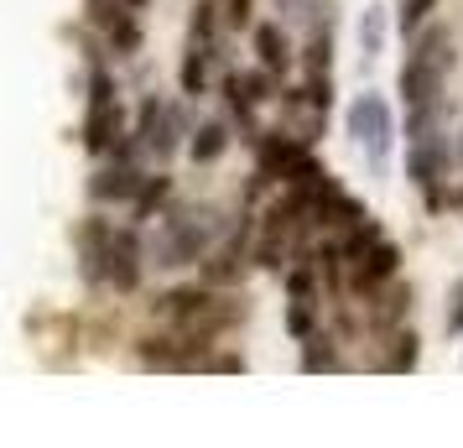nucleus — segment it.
I'll return each instance as SVG.
<instances>
[{"instance_id":"obj_31","label":"nucleus","mask_w":463,"mask_h":448,"mask_svg":"<svg viewBox=\"0 0 463 448\" xmlns=\"http://www.w3.org/2000/svg\"><path fill=\"white\" fill-rule=\"evenodd\" d=\"M458 204H463V193H458Z\"/></svg>"},{"instance_id":"obj_16","label":"nucleus","mask_w":463,"mask_h":448,"mask_svg":"<svg viewBox=\"0 0 463 448\" xmlns=\"http://www.w3.org/2000/svg\"><path fill=\"white\" fill-rule=\"evenodd\" d=\"M417 355H421V339L417 334H401L396 339V349H391V355H385V370H411V365H417Z\"/></svg>"},{"instance_id":"obj_24","label":"nucleus","mask_w":463,"mask_h":448,"mask_svg":"<svg viewBox=\"0 0 463 448\" xmlns=\"http://www.w3.org/2000/svg\"><path fill=\"white\" fill-rule=\"evenodd\" d=\"M209 37H213V5L203 0V5L193 11V43H203V47H209Z\"/></svg>"},{"instance_id":"obj_11","label":"nucleus","mask_w":463,"mask_h":448,"mask_svg":"<svg viewBox=\"0 0 463 448\" xmlns=\"http://www.w3.org/2000/svg\"><path fill=\"white\" fill-rule=\"evenodd\" d=\"M411 52H417L421 63H432V68H453V37H448V26H427L421 37H411Z\"/></svg>"},{"instance_id":"obj_6","label":"nucleus","mask_w":463,"mask_h":448,"mask_svg":"<svg viewBox=\"0 0 463 448\" xmlns=\"http://www.w3.org/2000/svg\"><path fill=\"white\" fill-rule=\"evenodd\" d=\"M177 130H183V115H177V110H167L162 100H146V105H141V126H136V136H141L151 151L167 157V151L177 147Z\"/></svg>"},{"instance_id":"obj_5","label":"nucleus","mask_w":463,"mask_h":448,"mask_svg":"<svg viewBox=\"0 0 463 448\" xmlns=\"http://www.w3.org/2000/svg\"><path fill=\"white\" fill-rule=\"evenodd\" d=\"M99 277L115 281L120 292H130V287L141 281V240H136V230H109L105 261H99Z\"/></svg>"},{"instance_id":"obj_28","label":"nucleus","mask_w":463,"mask_h":448,"mask_svg":"<svg viewBox=\"0 0 463 448\" xmlns=\"http://www.w3.org/2000/svg\"><path fill=\"white\" fill-rule=\"evenodd\" d=\"M209 370H245V365L234 360V355H219V360H209Z\"/></svg>"},{"instance_id":"obj_7","label":"nucleus","mask_w":463,"mask_h":448,"mask_svg":"<svg viewBox=\"0 0 463 448\" xmlns=\"http://www.w3.org/2000/svg\"><path fill=\"white\" fill-rule=\"evenodd\" d=\"M396 272H401V251L391 240H380L354 261V292H380V281H391Z\"/></svg>"},{"instance_id":"obj_10","label":"nucleus","mask_w":463,"mask_h":448,"mask_svg":"<svg viewBox=\"0 0 463 448\" xmlns=\"http://www.w3.org/2000/svg\"><path fill=\"white\" fill-rule=\"evenodd\" d=\"M385 37H391V11L385 5H364V16H359V52L364 58H380L385 52Z\"/></svg>"},{"instance_id":"obj_20","label":"nucleus","mask_w":463,"mask_h":448,"mask_svg":"<svg viewBox=\"0 0 463 448\" xmlns=\"http://www.w3.org/2000/svg\"><path fill=\"white\" fill-rule=\"evenodd\" d=\"M109 43L120 47V52H136V47H141V26L130 22V16H115V26H109Z\"/></svg>"},{"instance_id":"obj_22","label":"nucleus","mask_w":463,"mask_h":448,"mask_svg":"<svg viewBox=\"0 0 463 448\" xmlns=\"http://www.w3.org/2000/svg\"><path fill=\"white\" fill-rule=\"evenodd\" d=\"M406 302H411V292H406V287H391V292L380 298V313H375V319H380V323H396L401 313H406Z\"/></svg>"},{"instance_id":"obj_18","label":"nucleus","mask_w":463,"mask_h":448,"mask_svg":"<svg viewBox=\"0 0 463 448\" xmlns=\"http://www.w3.org/2000/svg\"><path fill=\"white\" fill-rule=\"evenodd\" d=\"M167 193H172V183H167V177H146V183H141V193H136V214L146 219V214L156 209L162 198H167Z\"/></svg>"},{"instance_id":"obj_23","label":"nucleus","mask_w":463,"mask_h":448,"mask_svg":"<svg viewBox=\"0 0 463 448\" xmlns=\"http://www.w3.org/2000/svg\"><path fill=\"white\" fill-rule=\"evenodd\" d=\"M287 329H292L297 339H307V334H313V308H307V298H297L292 308H287Z\"/></svg>"},{"instance_id":"obj_14","label":"nucleus","mask_w":463,"mask_h":448,"mask_svg":"<svg viewBox=\"0 0 463 448\" xmlns=\"http://www.w3.org/2000/svg\"><path fill=\"white\" fill-rule=\"evenodd\" d=\"M203 89H209V47L193 43L183 58V94H203Z\"/></svg>"},{"instance_id":"obj_12","label":"nucleus","mask_w":463,"mask_h":448,"mask_svg":"<svg viewBox=\"0 0 463 448\" xmlns=\"http://www.w3.org/2000/svg\"><path fill=\"white\" fill-rule=\"evenodd\" d=\"M255 52H260V68L266 73H281V68L292 63V47H287V37H281V26H255Z\"/></svg>"},{"instance_id":"obj_17","label":"nucleus","mask_w":463,"mask_h":448,"mask_svg":"<svg viewBox=\"0 0 463 448\" xmlns=\"http://www.w3.org/2000/svg\"><path fill=\"white\" fill-rule=\"evenodd\" d=\"M302 370H338V349L323 339H307V349H302Z\"/></svg>"},{"instance_id":"obj_15","label":"nucleus","mask_w":463,"mask_h":448,"mask_svg":"<svg viewBox=\"0 0 463 448\" xmlns=\"http://www.w3.org/2000/svg\"><path fill=\"white\" fill-rule=\"evenodd\" d=\"M234 277H240V240L230 251H219L213 261H203V281H234Z\"/></svg>"},{"instance_id":"obj_29","label":"nucleus","mask_w":463,"mask_h":448,"mask_svg":"<svg viewBox=\"0 0 463 448\" xmlns=\"http://www.w3.org/2000/svg\"><path fill=\"white\" fill-rule=\"evenodd\" d=\"M458 167H463V141H458Z\"/></svg>"},{"instance_id":"obj_2","label":"nucleus","mask_w":463,"mask_h":448,"mask_svg":"<svg viewBox=\"0 0 463 448\" xmlns=\"http://www.w3.org/2000/svg\"><path fill=\"white\" fill-rule=\"evenodd\" d=\"M219 235V214L213 209H198L188 219H172L162 240H156V266H188L209 251V240Z\"/></svg>"},{"instance_id":"obj_21","label":"nucleus","mask_w":463,"mask_h":448,"mask_svg":"<svg viewBox=\"0 0 463 448\" xmlns=\"http://www.w3.org/2000/svg\"><path fill=\"white\" fill-rule=\"evenodd\" d=\"M307 73H328V26H317L307 43Z\"/></svg>"},{"instance_id":"obj_9","label":"nucleus","mask_w":463,"mask_h":448,"mask_svg":"<svg viewBox=\"0 0 463 448\" xmlns=\"http://www.w3.org/2000/svg\"><path fill=\"white\" fill-rule=\"evenodd\" d=\"M141 183H146V177L130 167V162H120V167L99 172V177L89 183V193H94V198H136V193H141Z\"/></svg>"},{"instance_id":"obj_19","label":"nucleus","mask_w":463,"mask_h":448,"mask_svg":"<svg viewBox=\"0 0 463 448\" xmlns=\"http://www.w3.org/2000/svg\"><path fill=\"white\" fill-rule=\"evenodd\" d=\"M432 5H438V0H406V5H401V32H406V37H417V26L427 22V16H432Z\"/></svg>"},{"instance_id":"obj_13","label":"nucleus","mask_w":463,"mask_h":448,"mask_svg":"<svg viewBox=\"0 0 463 448\" xmlns=\"http://www.w3.org/2000/svg\"><path fill=\"white\" fill-rule=\"evenodd\" d=\"M224 147H230V130L219 126V120L193 130V162H213V157H224Z\"/></svg>"},{"instance_id":"obj_4","label":"nucleus","mask_w":463,"mask_h":448,"mask_svg":"<svg viewBox=\"0 0 463 448\" xmlns=\"http://www.w3.org/2000/svg\"><path fill=\"white\" fill-rule=\"evenodd\" d=\"M442 89H448V73L432 68V63H421L417 52H411L406 68H401V100H406V110H411V115H417V110H438Z\"/></svg>"},{"instance_id":"obj_26","label":"nucleus","mask_w":463,"mask_h":448,"mask_svg":"<svg viewBox=\"0 0 463 448\" xmlns=\"http://www.w3.org/2000/svg\"><path fill=\"white\" fill-rule=\"evenodd\" d=\"M463 329V281L453 287V298H448V334H458Z\"/></svg>"},{"instance_id":"obj_3","label":"nucleus","mask_w":463,"mask_h":448,"mask_svg":"<svg viewBox=\"0 0 463 448\" xmlns=\"http://www.w3.org/2000/svg\"><path fill=\"white\" fill-rule=\"evenodd\" d=\"M448 162H453L448 141H442V136H421V141H411V151H406V177H411L417 188H427V198L438 204V183L448 177Z\"/></svg>"},{"instance_id":"obj_27","label":"nucleus","mask_w":463,"mask_h":448,"mask_svg":"<svg viewBox=\"0 0 463 448\" xmlns=\"http://www.w3.org/2000/svg\"><path fill=\"white\" fill-rule=\"evenodd\" d=\"M230 22L234 26H250V0H230Z\"/></svg>"},{"instance_id":"obj_8","label":"nucleus","mask_w":463,"mask_h":448,"mask_svg":"<svg viewBox=\"0 0 463 448\" xmlns=\"http://www.w3.org/2000/svg\"><path fill=\"white\" fill-rule=\"evenodd\" d=\"M120 130H126V110L105 100V105H89V120H84V147L89 151H109L120 141Z\"/></svg>"},{"instance_id":"obj_30","label":"nucleus","mask_w":463,"mask_h":448,"mask_svg":"<svg viewBox=\"0 0 463 448\" xmlns=\"http://www.w3.org/2000/svg\"><path fill=\"white\" fill-rule=\"evenodd\" d=\"M126 5H146V0H126Z\"/></svg>"},{"instance_id":"obj_25","label":"nucleus","mask_w":463,"mask_h":448,"mask_svg":"<svg viewBox=\"0 0 463 448\" xmlns=\"http://www.w3.org/2000/svg\"><path fill=\"white\" fill-rule=\"evenodd\" d=\"M105 100H115V84H109L105 68H94V79H89V105H105Z\"/></svg>"},{"instance_id":"obj_1","label":"nucleus","mask_w":463,"mask_h":448,"mask_svg":"<svg viewBox=\"0 0 463 448\" xmlns=\"http://www.w3.org/2000/svg\"><path fill=\"white\" fill-rule=\"evenodd\" d=\"M344 130L364 147L370 172H385V157H391V141H396V115H391V105L380 100L375 89L354 94V105H349V115H344Z\"/></svg>"}]
</instances>
